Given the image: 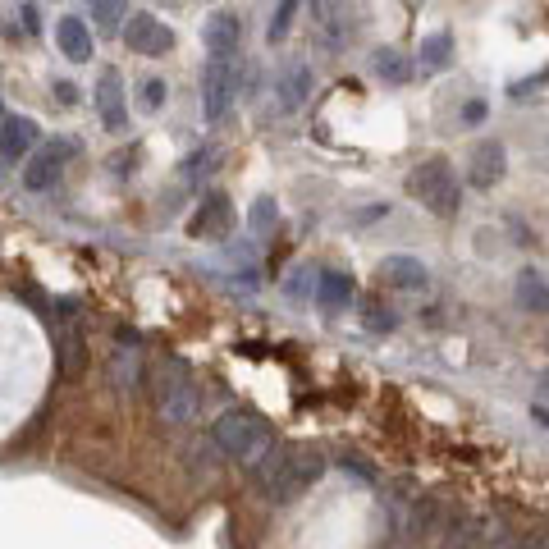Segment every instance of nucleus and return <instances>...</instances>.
<instances>
[{
    "mask_svg": "<svg viewBox=\"0 0 549 549\" xmlns=\"http://www.w3.org/2000/svg\"><path fill=\"white\" fill-rule=\"evenodd\" d=\"M325 467H330V458L321 449H312V444H275L248 472L270 504H293L321 481Z\"/></svg>",
    "mask_w": 549,
    "mask_h": 549,
    "instance_id": "f257e3e1",
    "label": "nucleus"
},
{
    "mask_svg": "<svg viewBox=\"0 0 549 549\" xmlns=\"http://www.w3.org/2000/svg\"><path fill=\"white\" fill-rule=\"evenodd\" d=\"M220 453L238 458L243 467L261 463L270 449H275V431H270V421L257 417V412H243V408H229L225 417L216 421V431H211Z\"/></svg>",
    "mask_w": 549,
    "mask_h": 549,
    "instance_id": "f03ea898",
    "label": "nucleus"
},
{
    "mask_svg": "<svg viewBox=\"0 0 549 549\" xmlns=\"http://www.w3.org/2000/svg\"><path fill=\"white\" fill-rule=\"evenodd\" d=\"M151 399H156V412H161L165 426H193L197 412H202V389H197L193 371L183 362H161L156 371V385H151Z\"/></svg>",
    "mask_w": 549,
    "mask_h": 549,
    "instance_id": "7ed1b4c3",
    "label": "nucleus"
},
{
    "mask_svg": "<svg viewBox=\"0 0 549 549\" xmlns=\"http://www.w3.org/2000/svg\"><path fill=\"white\" fill-rule=\"evenodd\" d=\"M408 193L417 197L431 216H440V220H449V216H458V206H463V188H458V174L449 170L444 161H421V165H412V174H408Z\"/></svg>",
    "mask_w": 549,
    "mask_h": 549,
    "instance_id": "20e7f679",
    "label": "nucleus"
},
{
    "mask_svg": "<svg viewBox=\"0 0 549 549\" xmlns=\"http://www.w3.org/2000/svg\"><path fill=\"white\" fill-rule=\"evenodd\" d=\"M238 97V65L234 55H206L202 69V115L206 124H220Z\"/></svg>",
    "mask_w": 549,
    "mask_h": 549,
    "instance_id": "39448f33",
    "label": "nucleus"
},
{
    "mask_svg": "<svg viewBox=\"0 0 549 549\" xmlns=\"http://www.w3.org/2000/svg\"><path fill=\"white\" fill-rule=\"evenodd\" d=\"M124 46H129L133 55L156 60V55L174 51V33L156 19V14H129V23H124Z\"/></svg>",
    "mask_w": 549,
    "mask_h": 549,
    "instance_id": "423d86ee",
    "label": "nucleus"
},
{
    "mask_svg": "<svg viewBox=\"0 0 549 549\" xmlns=\"http://www.w3.org/2000/svg\"><path fill=\"white\" fill-rule=\"evenodd\" d=\"M69 156H74V142H51V147H42L33 156V165L23 170V188H33V193L55 188V183H60V174H65Z\"/></svg>",
    "mask_w": 549,
    "mask_h": 549,
    "instance_id": "0eeeda50",
    "label": "nucleus"
},
{
    "mask_svg": "<svg viewBox=\"0 0 549 549\" xmlns=\"http://www.w3.org/2000/svg\"><path fill=\"white\" fill-rule=\"evenodd\" d=\"M380 275H385V284H394V289H403V293L431 289V270H426V261L408 257V252H389V257L380 261Z\"/></svg>",
    "mask_w": 549,
    "mask_h": 549,
    "instance_id": "6e6552de",
    "label": "nucleus"
},
{
    "mask_svg": "<svg viewBox=\"0 0 549 549\" xmlns=\"http://www.w3.org/2000/svg\"><path fill=\"white\" fill-rule=\"evenodd\" d=\"M307 97H312V65L289 60V65L280 69V78H275V101H280L284 115H293V110H302Z\"/></svg>",
    "mask_w": 549,
    "mask_h": 549,
    "instance_id": "1a4fd4ad",
    "label": "nucleus"
},
{
    "mask_svg": "<svg viewBox=\"0 0 549 549\" xmlns=\"http://www.w3.org/2000/svg\"><path fill=\"white\" fill-rule=\"evenodd\" d=\"M97 115L110 133L124 129V119H129V106H124V78L115 69H101L97 78Z\"/></svg>",
    "mask_w": 549,
    "mask_h": 549,
    "instance_id": "9d476101",
    "label": "nucleus"
},
{
    "mask_svg": "<svg viewBox=\"0 0 549 549\" xmlns=\"http://www.w3.org/2000/svg\"><path fill=\"white\" fill-rule=\"evenodd\" d=\"M495 531L485 517H449L440 531V549H490Z\"/></svg>",
    "mask_w": 549,
    "mask_h": 549,
    "instance_id": "9b49d317",
    "label": "nucleus"
},
{
    "mask_svg": "<svg viewBox=\"0 0 549 549\" xmlns=\"http://www.w3.org/2000/svg\"><path fill=\"white\" fill-rule=\"evenodd\" d=\"M504 170H508L504 147H499L495 138L476 142V147H472V174H467V179H472L476 188H495V183L504 179Z\"/></svg>",
    "mask_w": 549,
    "mask_h": 549,
    "instance_id": "f8f14e48",
    "label": "nucleus"
},
{
    "mask_svg": "<svg viewBox=\"0 0 549 549\" xmlns=\"http://www.w3.org/2000/svg\"><path fill=\"white\" fill-rule=\"evenodd\" d=\"M316 307L321 312H348V302H353V275H344V270H321L316 275V289H312Z\"/></svg>",
    "mask_w": 549,
    "mask_h": 549,
    "instance_id": "ddd939ff",
    "label": "nucleus"
},
{
    "mask_svg": "<svg viewBox=\"0 0 549 549\" xmlns=\"http://www.w3.org/2000/svg\"><path fill=\"white\" fill-rule=\"evenodd\" d=\"M238 42H243V23L234 19V14H211L202 28V46L206 55H238Z\"/></svg>",
    "mask_w": 549,
    "mask_h": 549,
    "instance_id": "4468645a",
    "label": "nucleus"
},
{
    "mask_svg": "<svg viewBox=\"0 0 549 549\" xmlns=\"http://www.w3.org/2000/svg\"><path fill=\"white\" fill-rule=\"evenodd\" d=\"M33 142H37V124L28 115H5V119H0V156H5V161L28 156Z\"/></svg>",
    "mask_w": 549,
    "mask_h": 549,
    "instance_id": "2eb2a0df",
    "label": "nucleus"
},
{
    "mask_svg": "<svg viewBox=\"0 0 549 549\" xmlns=\"http://www.w3.org/2000/svg\"><path fill=\"white\" fill-rule=\"evenodd\" d=\"M55 42H60V51H65L74 65H87V60H92V33H87V23L74 19V14L55 23Z\"/></svg>",
    "mask_w": 549,
    "mask_h": 549,
    "instance_id": "dca6fc26",
    "label": "nucleus"
},
{
    "mask_svg": "<svg viewBox=\"0 0 549 549\" xmlns=\"http://www.w3.org/2000/svg\"><path fill=\"white\" fill-rule=\"evenodd\" d=\"M229 229V202L220 193H211L202 206H197V216L193 225H188V234L193 238H220Z\"/></svg>",
    "mask_w": 549,
    "mask_h": 549,
    "instance_id": "f3484780",
    "label": "nucleus"
},
{
    "mask_svg": "<svg viewBox=\"0 0 549 549\" xmlns=\"http://www.w3.org/2000/svg\"><path fill=\"white\" fill-rule=\"evenodd\" d=\"M517 307H522V312H549V280L545 275H540V270H522V275H517Z\"/></svg>",
    "mask_w": 549,
    "mask_h": 549,
    "instance_id": "a211bd4d",
    "label": "nucleus"
},
{
    "mask_svg": "<svg viewBox=\"0 0 549 549\" xmlns=\"http://www.w3.org/2000/svg\"><path fill=\"white\" fill-rule=\"evenodd\" d=\"M449 55H453V37L449 33H431V37H421L412 65H417L421 74H440V69L449 65Z\"/></svg>",
    "mask_w": 549,
    "mask_h": 549,
    "instance_id": "6ab92c4d",
    "label": "nucleus"
},
{
    "mask_svg": "<svg viewBox=\"0 0 549 549\" xmlns=\"http://www.w3.org/2000/svg\"><path fill=\"white\" fill-rule=\"evenodd\" d=\"M312 14L321 19V28H325L330 42H339V37L353 33V23H348V0H312Z\"/></svg>",
    "mask_w": 549,
    "mask_h": 549,
    "instance_id": "aec40b11",
    "label": "nucleus"
},
{
    "mask_svg": "<svg viewBox=\"0 0 549 549\" xmlns=\"http://www.w3.org/2000/svg\"><path fill=\"white\" fill-rule=\"evenodd\" d=\"M371 69H376V78H385V83H408L412 78L408 55L394 51V46H380V51L371 55Z\"/></svg>",
    "mask_w": 549,
    "mask_h": 549,
    "instance_id": "412c9836",
    "label": "nucleus"
},
{
    "mask_svg": "<svg viewBox=\"0 0 549 549\" xmlns=\"http://www.w3.org/2000/svg\"><path fill=\"white\" fill-rule=\"evenodd\" d=\"M87 10H92L101 33H119V19L129 14V0H87Z\"/></svg>",
    "mask_w": 549,
    "mask_h": 549,
    "instance_id": "4be33fe9",
    "label": "nucleus"
},
{
    "mask_svg": "<svg viewBox=\"0 0 549 549\" xmlns=\"http://www.w3.org/2000/svg\"><path fill=\"white\" fill-rule=\"evenodd\" d=\"M115 385H119V389H138V385H142L133 348H115Z\"/></svg>",
    "mask_w": 549,
    "mask_h": 549,
    "instance_id": "5701e85b",
    "label": "nucleus"
},
{
    "mask_svg": "<svg viewBox=\"0 0 549 549\" xmlns=\"http://www.w3.org/2000/svg\"><path fill=\"white\" fill-rule=\"evenodd\" d=\"M275 220H280V206H275V197H257L248 211V225L257 229V234H266V229H275Z\"/></svg>",
    "mask_w": 549,
    "mask_h": 549,
    "instance_id": "b1692460",
    "label": "nucleus"
},
{
    "mask_svg": "<svg viewBox=\"0 0 549 549\" xmlns=\"http://www.w3.org/2000/svg\"><path fill=\"white\" fill-rule=\"evenodd\" d=\"M293 14H298V0H280V5H275V19H270V28H266L270 42H284V37H289Z\"/></svg>",
    "mask_w": 549,
    "mask_h": 549,
    "instance_id": "393cba45",
    "label": "nucleus"
},
{
    "mask_svg": "<svg viewBox=\"0 0 549 549\" xmlns=\"http://www.w3.org/2000/svg\"><path fill=\"white\" fill-rule=\"evenodd\" d=\"M165 97H170V87H165L161 78H147V83H142V97H138V106L147 110V115H156V110L165 106Z\"/></svg>",
    "mask_w": 549,
    "mask_h": 549,
    "instance_id": "a878e982",
    "label": "nucleus"
},
{
    "mask_svg": "<svg viewBox=\"0 0 549 549\" xmlns=\"http://www.w3.org/2000/svg\"><path fill=\"white\" fill-rule=\"evenodd\" d=\"M216 440H197L193 449H188V458H193V467H202V472H216Z\"/></svg>",
    "mask_w": 549,
    "mask_h": 549,
    "instance_id": "bb28decb",
    "label": "nucleus"
},
{
    "mask_svg": "<svg viewBox=\"0 0 549 549\" xmlns=\"http://www.w3.org/2000/svg\"><path fill=\"white\" fill-rule=\"evenodd\" d=\"M78 371V334H65L60 344V376H74Z\"/></svg>",
    "mask_w": 549,
    "mask_h": 549,
    "instance_id": "cd10ccee",
    "label": "nucleus"
},
{
    "mask_svg": "<svg viewBox=\"0 0 549 549\" xmlns=\"http://www.w3.org/2000/svg\"><path fill=\"white\" fill-rule=\"evenodd\" d=\"M490 549H536V540H527V536H495V540H490Z\"/></svg>",
    "mask_w": 549,
    "mask_h": 549,
    "instance_id": "c85d7f7f",
    "label": "nucleus"
},
{
    "mask_svg": "<svg viewBox=\"0 0 549 549\" xmlns=\"http://www.w3.org/2000/svg\"><path fill=\"white\" fill-rule=\"evenodd\" d=\"M23 33H28V37H33L37 33V10H33V5H23ZM5 33H10V37H19V23H14V28H5Z\"/></svg>",
    "mask_w": 549,
    "mask_h": 549,
    "instance_id": "c756f323",
    "label": "nucleus"
},
{
    "mask_svg": "<svg viewBox=\"0 0 549 549\" xmlns=\"http://www.w3.org/2000/svg\"><path fill=\"white\" fill-rule=\"evenodd\" d=\"M366 325H371V330H394V316H380V307H371V316H366Z\"/></svg>",
    "mask_w": 549,
    "mask_h": 549,
    "instance_id": "7c9ffc66",
    "label": "nucleus"
},
{
    "mask_svg": "<svg viewBox=\"0 0 549 549\" xmlns=\"http://www.w3.org/2000/svg\"><path fill=\"white\" fill-rule=\"evenodd\" d=\"M55 92H60V106H74V101H78V87L74 83H55Z\"/></svg>",
    "mask_w": 549,
    "mask_h": 549,
    "instance_id": "2f4dec72",
    "label": "nucleus"
},
{
    "mask_svg": "<svg viewBox=\"0 0 549 549\" xmlns=\"http://www.w3.org/2000/svg\"><path fill=\"white\" fill-rule=\"evenodd\" d=\"M531 417H536L540 426H545V431H549V408H545V403H536V408H531Z\"/></svg>",
    "mask_w": 549,
    "mask_h": 549,
    "instance_id": "473e14b6",
    "label": "nucleus"
},
{
    "mask_svg": "<svg viewBox=\"0 0 549 549\" xmlns=\"http://www.w3.org/2000/svg\"><path fill=\"white\" fill-rule=\"evenodd\" d=\"M536 549H549V545H545V540H536Z\"/></svg>",
    "mask_w": 549,
    "mask_h": 549,
    "instance_id": "72a5a7b5",
    "label": "nucleus"
},
{
    "mask_svg": "<svg viewBox=\"0 0 549 549\" xmlns=\"http://www.w3.org/2000/svg\"><path fill=\"white\" fill-rule=\"evenodd\" d=\"M0 119H5V115H0Z\"/></svg>",
    "mask_w": 549,
    "mask_h": 549,
    "instance_id": "f704fd0d",
    "label": "nucleus"
}]
</instances>
